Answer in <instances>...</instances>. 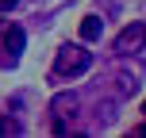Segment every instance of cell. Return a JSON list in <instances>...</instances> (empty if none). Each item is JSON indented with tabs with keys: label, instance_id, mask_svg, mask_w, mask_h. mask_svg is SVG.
<instances>
[{
	"label": "cell",
	"instance_id": "cell-1",
	"mask_svg": "<svg viewBox=\"0 0 146 138\" xmlns=\"http://www.w3.org/2000/svg\"><path fill=\"white\" fill-rule=\"evenodd\" d=\"M88 65H92V54L85 46H62L58 58H54V73L58 77H81Z\"/></svg>",
	"mask_w": 146,
	"mask_h": 138
},
{
	"label": "cell",
	"instance_id": "cell-2",
	"mask_svg": "<svg viewBox=\"0 0 146 138\" xmlns=\"http://www.w3.org/2000/svg\"><path fill=\"white\" fill-rule=\"evenodd\" d=\"M23 42H27L23 27H8V31H4V54H8V61H15V58L23 54Z\"/></svg>",
	"mask_w": 146,
	"mask_h": 138
},
{
	"label": "cell",
	"instance_id": "cell-3",
	"mask_svg": "<svg viewBox=\"0 0 146 138\" xmlns=\"http://www.w3.org/2000/svg\"><path fill=\"white\" fill-rule=\"evenodd\" d=\"M77 31H81V42H96V38L104 35V19H100V15H85Z\"/></svg>",
	"mask_w": 146,
	"mask_h": 138
},
{
	"label": "cell",
	"instance_id": "cell-4",
	"mask_svg": "<svg viewBox=\"0 0 146 138\" xmlns=\"http://www.w3.org/2000/svg\"><path fill=\"white\" fill-rule=\"evenodd\" d=\"M139 38H142V23H131V27H127V31H123V35H119V38H115V50H119V54H123V50H127V46H139Z\"/></svg>",
	"mask_w": 146,
	"mask_h": 138
},
{
	"label": "cell",
	"instance_id": "cell-5",
	"mask_svg": "<svg viewBox=\"0 0 146 138\" xmlns=\"http://www.w3.org/2000/svg\"><path fill=\"white\" fill-rule=\"evenodd\" d=\"M77 108V100H73V96H58V100H54V111H58V119H66V111H73Z\"/></svg>",
	"mask_w": 146,
	"mask_h": 138
},
{
	"label": "cell",
	"instance_id": "cell-6",
	"mask_svg": "<svg viewBox=\"0 0 146 138\" xmlns=\"http://www.w3.org/2000/svg\"><path fill=\"white\" fill-rule=\"evenodd\" d=\"M0 134H19V123H0Z\"/></svg>",
	"mask_w": 146,
	"mask_h": 138
},
{
	"label": "cell",
	"instance_id": "cell-7",
	"mask_svg": "<svg viewBox=\"0 0 146 138\" xmlns=\"http://www.w3.org/2000/svg\"><path fill=\"white\" fill-rule=\"evenodd\" d=\"M15 4H19V0H0V12H12Z\"/></svg>",
	"mask_w": 146,
	"mask_h": 138
}]
</instances>
